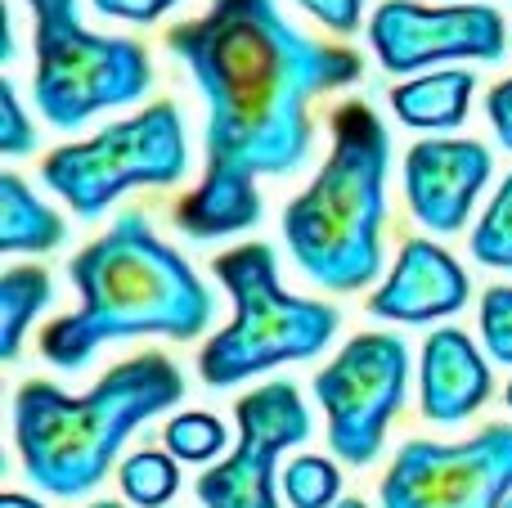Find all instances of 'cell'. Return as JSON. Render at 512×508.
Instances as JSON below:
<instances>
[{"label":"cell","instance_id":"6da1fadb","mask_svg":"<svg viewBox=\"0 0 512 508\" xmlns=\"http://www.w3.org/2000/svg\"><path fill=\"white\" fill-rule=\"evenodd\" d=\"M167 50L207 104V171L176 203L189 239H225L261 221L256 176L306 167L315 144L310 99L364 72L360 54L306 36L274 0H212L203 18L171 27Z\"/></svg>","mask_w":512,"mask_h":508},{"label":"cell","instance_id":"7a4b0ae2","mask_svg":"<svg viewBox=\"0 0 512 508\" xmlns=\"http://www.w3.org/2000/svg\"><path fill=\"white\" fill-rule=\"evenodd\" d=\"M81 306L41 333V356L59 369H81L104 342L198 338L212 324V293L171 243L153 234L140 212H122L104 239L72 257Z\"/></svg>","mask_w":512,"mask_h":508},{"label":"cell","instance_id":"3957f363","mask_svg":"<svg viewBox=\"0 0 512 508\" xmlns=\"http://www.w3.org/2000/svg\"><path fill=\"white\" fill-rule=\"evenodd\" d=\"M185 396V378L149 351L108 369L86 396L54 383H23L14 396V441L23 473L50 495H86L108 477L122 441Z\"/></svg>","mask_w":512,"mask_h":508},{"label":"cell","instance_id":"277c9868","mask_svg":"<svg viewBox=\"0 0 512 508\" xmlns=\"http://www.w3.org/2000/svg\"><path fill=\"white\" fill-rule=\"evenodd\" d=\"M391 135L369 104L351 99L333 113V149L283 212L288 252L310 284L355 293L382 275Z\"/></svg>","mask_w":512,"mask_h":508},{"label":"cell","instance_id":"5b68a950","mask_svg":"<svg viewBox=\"0 0 512 508\" xmlns=\"http://www.w3.org/2000/svg\"><path fill=\"white\" fill-rule=\"evenodd\" d=\"M216 279L234 297V320L198 356L207 387H234L288 360H310L333 342L342 315L324 302L292 297L279 284L270 243H243L216 257Z\"/></svg>","mask_w":512,"mask_h":508},{"label":"cell","instance_id":"8992f818","mask_svg":"<svg viewBox=\"0 0 512 508\" xmlns=\"http://www.w3.org/2000/svg\"><path fill=\"white\" fill-rule=\"evenodd\" d=\"M36 18V108L59 131H77L104 108L135 104L153 86L140 41L90 32L77 0H27Z\"/></svg>","mask_w":512,"mask_h":508},{"label":"cell","instance_id":"52a82bcc","mask_svg":"<svg viewBox=\"0 0 512 508\" xmlns=\"http://www.w3.org/2000/svg\"><path fill=\"white\" fill-rule=\"evenodd\" d=\"M189 171L185 117L171 99H158L126 122L104 126L99 135L63 144L45 158L41 180L72 207L95 221L135 185H176Z\"/></svg>","mask_w":512,"mask_h":508},{"label":"cell","instance_id":"ba28073f","mask_svg":"<svg viewBox=\"0 0 512 508\" xmlns=\"http://www.w3.org/2000/svg\"><path fill=\"white\" fill-rule=\"evenodd\" d=\"M409 347L391 333H360L324 365L315 396L328 414V446L346 464H373L391 419L405 405Z\"/></svg>","mask_w":512,"mask_h":508},{"label":"cell","instance_id":"9c48e42d","mask_svg":"<svg viewBox=\"0 0 512 508\" xmlns=\"http://www.w3.org/2000/svg\"><path fill=\"white\" fill-rule=\"evenodd\" d=\"M512 495V423L463 446L409 441L382 477V508H504Z\"/></svg>","mask_w":512,"mask_h":508},{"label":"cell","instance_id":"30bf717a","mask_svg":"<svg viewBox=\"0 0 512 508\" xmlns=\"http://www.w3.org/2000/svg\"><path fill=\"white\" fill-rule=\"evenodd\" d=\"M239 446L198 477L203 508H279L274 459L310 437V410L292 383H265L234 405Z\"/></svg>","mask_w":512,"mask_h":508},{"label":"cell","instance_id":"8fae6325","mask_svg":"<svg viewBox=\"0 0 512 508\" xmlns=\"http://www.w3.org/2000/svg\"><path fill=\"white\" fill-rule=\"evenodd\" d=\"M369 45L387 72H423L432 63H495L508 50L499 9L490 5H418L387 0L369 18Z\"/></svg>","mask_w":512,"mask_h":508},{"label":"cell","instance_id":"7c38bea8","mask_svg":"<svg viewBox=\"0 0 512 508\" xmlns=\"http://www.w3.org/2000/svg\"><path fill=\"white\" fill-rule=\"evenodd\" d=\"M495 158L481 140H450L432 135L405 153V198L409 212L432 234H454L468 225L481 189H486Z\"/></svg>","mask_w":512,"mask_h":508},{"label":"cell","instance_id":"4fadbf2b","mask_svg":"<svg viewBox=\"0 0 512 508\" xmlns=\"http://www.w3.org/2000/svg\"><path fill=\"white\" fill-rule=\"evenodd\" d=\"M468 275L463 266L427 239H409L396 252V270L387 275V284L369 297V315L378 320H405V324H427L454 315L468 306Z\"/></svg>","mask_w":512,"mask_h":508},{"label":"cell","instance_id":"5bb4252c","mask_svg":"<svg viewBox=\"0 0 512 508\" xmlns=\"http://www.w3.org/2000/svg\"><path fill=\"white\" fill-rule=\"evenodd\" d=\"M490 396V365L468 333L436 329L423 347V414L432 423H463Z\"/></svg>","mask_w":512,"mask_h":508},{"label":"cell","instance_id":"9a60e30c","mask_svg":"<svg viewBox=\"0 0 512 508\" xmlns=\"http://www.w3.org/2000/svg\"><path fill=\"white\" fill-rule=\"evenodd\" d=\"M472 90H477V77L468 68H441L396 86L391 90V108L414 131H454L468 117Z\"/></svg>","mask_w":512,"mask_h":508},{"label":"cell","instance_id":"2e32d148","mask_svg":"<svg viewBox=\"0 0 512 508\" xmlns=\"http://www.w3.org/2000/svg\"><path fill=\"white\" fill-rule=\"evenodd\" d=\"M63 243V216L45 207L23 176H0V252H50Z\"/></svg>","mask_w":512,"mask_h":508},{"label":"cell","instance_id":"e0dca14e","mask_svg":"<svg viewBox=\"0 0 512 508\" xmlns=\"http://www.w3.org/2000/svg\"><path fill=\"white\" fill-rule=\"evenodd\" d=\"M54 284L45 270L14 266L0 275V356L14 360L23 347V333L32 329V320L50 306Z\"/></svg>","mask_w":512,"mask_h":508},{"label":"cell","instance_id":"ac0fdd59","mask_svg":"<svg viewBox=\"0 0 512 508\" xmlns=\"http://www.w3.org/2000/svg\"><path fill=\"white\" fill-rule=\"evenodd\" d=\"M117 482H122V491H126V500H131V504L162 508L171 495H176L180 468H176V459L162 455V450H135V455L122 464Z\"/></svg>","mask_w":512,"mask_h":508},{"label":"cell","instance_id":"d6986e66","mask_svg":"<svg viewBox=\"0 0 512 508\" xmlns=\"http://www.w3.org/2000/svg\"><path fill=\"white\" fill-rule=\"evenodd\" d=\"M472 257L481 266L512 270V171L504 176V185L495 189L490 207L481 212L477 230H472Z\"/></svg>","mask_w":512,"mask_h":508},{"label":"cell","instance_id":"ffe728a7","mask_svg":"<svg viewBox=\"0 0 512 508\" xmlns=\"http://www.w3.org/2000/svg\"><path fill=\"white\" fill-rule=\"evenodd\" d=\"M162 441H167V450L176 459H185V464H207V459H216L225 446H230V432H225V423L216 419V414L189 410V414H176V419L167 423Z\"/></svg>","mask_w":512,"mask_h":508},{"label":"cell","instance_id":"44dd1931","mask_svg":"<svg viewBox=\"0 0 512 508\" xmlns=\"http://www.w3.org/2000/svg\"><path fill=\"white\" fill-rule=\"evenodd\" d=\"M283 495L292 508H333L342 495V473L324 455H301L283 473Z\"/></svg>","mask_w":512,"mask_h":508},{"label":"cell","instance_id":"7402d4cb","mask_svg":"<svg viewBox=\"0 0 512 508\" xmlns=\"http://www.w3.org/2000/svg\"><path fill=\"white\" fill-rule=\"evenodd\" d=\"M481 338L490 356L512 365V288H490L481 297Z\"/></svg>","mask_w":512,"mask_h":508},{"label":"cell","instance_id":"603a6c76","mask_svg":"<svg viewBox=\"0 0 512 508\" xmlns=\"http://www.w3.org/2000/svg\"><path fill=\"white\" fill-rule=\"evenodd\" d=\"M32 149H36V126L27 122L14 81H0V153L5 158H23Z\"/></svg>","mask_w":512,"mask_h":508},{"label":"cell","instance_id":"cb8c5ba5","mask_svg":"<svg viewBox=\"0 0 512 508\" xmlns=\"http://www.w3.org/2000/svg\"><path fill=\"white\" fill-rule=\"evenodd\" d=\"M297 5L306 9L310 18H319V23H324L328 32H337V36L360 32L364 0H297Z\"/></svg>","mask_w":512,"mask_h":508},{"label":"cell","instance_id":"d4e9b609","mask_svg":"<svg viewBox=\"0 0 512 508\" xmlns=\"http://www.w3.org/2000/svg\"><path fill=\"white\" fill-rule=\"evenodd\" d=\"M104 18H122V23H158L171 5L180 0H90Z\"/></svg>","mask_w":512,"mask_h":508},{"label":"cell","instance_id":"484cf974","mask_svg":"<svg viewBox=\"0 0 512 508\" xmlns=\"http://www.w3.org/2000/svg\"><path fill=\"white\" fill-rule=\"evenodd\" d=\"M486 113H490V126L495 135L504 140V149H512V77H504L486 99Z\"/></svg>","mask_w":512,"mask_h":508},{"label":"cell","instance_id":"4316f807","mask_svg":"<svg viewBox=\"0 0 512 508\" xmlns=\"http://www.w3.org/2000/svg\"><path fill=\"white\" fill-rule=\"evenodd\" d=\"M0 508H45V504H36V500H27V495H0Z\"/></svg>","mask_w":512,"mask_h":508},{"label":"cell","instance_id":"83f0119b","mask_svg":"<svg viewBox=\"0 0 512 508\" xmlns=\"http://www.w3.org/2000/svg\"><path fill=\"white\" fill-rule=\"evenodd\" d=\"M333 508H369V504H364V500H337Z\"/></svg>","mask_w":512,"mask_h":508},{"label":"cell","instance_id":"f1b7e54d","mask_svg":"<svg viewBox=\"0 0 512 508\" xmlns=\"http://www.w3.org/2000/svg\"><path fill=\"white\" fill-rule=\"evenodd\" d=\"M90 508H122V504H113V500H99V504H90Z\"/></svg>","mask_w":512,"mask_h":508},{"label":"cell","instance_id":"f546056e","mask_svg":"<svg viewBox=\"0 0 512 508\" xmlns=\"http://www.w3.org/2000/svg\"><path fill=\"white\" fill-rule=\"evenodd\" d=\"M504 396H508V410H512V383H508V392H504Z\"/></svg>","mask_w":512,"mask_h":508},{"label":"cell","instance_id":"4dcf8cb0","mask_svg":"<svg viewBox=\"0 0 512 508\" xmlns=\"http://www.w3.org/2000/svg\"><path fill=\"white\" fill-rule=\"evenodd\" d=\"M504 508H512V495H508V504H504Z\"/></svg>","mask_w":512,"mask_h":508}]
</instances>
